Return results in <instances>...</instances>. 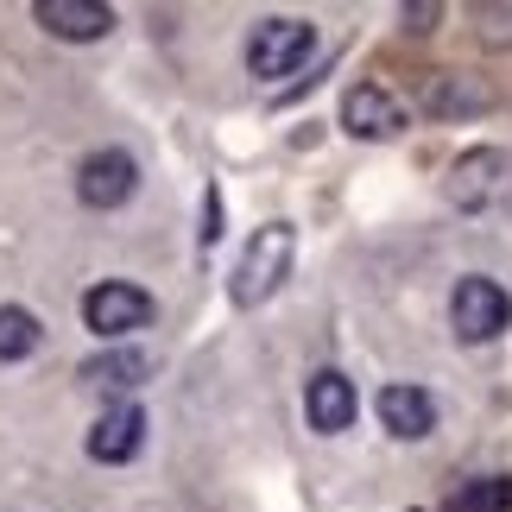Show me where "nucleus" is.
<instances>
[{
    "mask_svg": "<svg viewBox=\"0 0 512 512\" xmlns=\"http://www.w3.org/2000/svg\"><path fill=\"white\" fill-rule=\"evenodd\" d=\"M443 512H512V481L506 475H475L443 500Z\"/></svg>",
    "mask_w": 512,
    "mask_h": 512,
    "instance_id": "nucleus-14",
    "label": "nucleus"
},
{
    "mask_svg": "<svg viewBox=\"0 0 512 512\" xmlns=\"http://www.w3.org/2000/svg\"><path fill=\"white\" fill-rule=\"evenodd\" d=\"M32 19L45 26L51 38H70V45H89V38H102L114 26V7L102 0H38Z\"/></svg>",
    "mask_w": 512,
    "mask_h": 512,
    "instance_id": "nucleus-10",
    "label": "nucleus"
},
{
    "mask_svg": "<svg viewBox=\"0 0 512 512\" xmlns=\"http://www.w3.org/2000/svg\"><path fill=\"white\" fill-rule=\"evenodd\" d=\"M475 19H481V38L494 51H512V7H475Z\"/></svg>",
    "mask_w": 512,
    "mask_h": 512,
    "instance_id": "nucleus-16",
    "label": "nucleus"
},
{
    "mask_svg": "<svg viewBox=\"0 0 512 512\" xmlns=\"http://www.w3.org/2000/svg\"><path fill=\"white\" fill-rule=\"evenodd\" d=\"M506 152H494V146H475V152H462L456 165H449V184H443V196L456 209H487L494 196L506 190Z\"/></svg>",
    "mask_w": 512,
    "mask_h": 512,
    "instance_id": "nucleus-6",
    "label": "nucleus"
},
{
    "mask_svg": "<svg viewBox=\"0 0 512 512\" xmlns=\"http://www.w3.org/2000/svg\"><path fill=\"white\" fill-rule=\"evenodd\" d=\"M140 443H146V411L140 405H108L102 418H95V430H89V456L95 462H133L140 456Z\"/></svg>",
    "mask_w": 512,
    "mask_h": 512,
    "instance_id": "nucleus-11",
    "label": "nucleus"
},
{
    "mask_svg": "<svg viewBox=\"0 0 512 512\" xmlns=\"http://www.w3.org/2000/svg\"><path fill=\"white\" fill-rule=\"evenodd\" d=\"M449 323H456V336L468 348L481 342H500L512 329V298L500 279H487V272H468V279L456 285V298H449Z\"/></svg>",
    "mask_w": 512,
    "mask_h": 512,
    "instance_id": "nucleus-2",
    "label": "nucleus"
},
{
    "mask_svg": "<svg viewBox=\"0 0 512 512\" xmlns=\"http://www.w3.org/2000/svg\"><path fill=\"white\" fill-rule=\"evenodd\" d=\"M373 411H380V424H386L399 443H418V437H430V430H437V399H430L424 386H380Z\"/></svg>",
    "mask_w": 512,
    "mask_h": 512,
    "instance_id": "nucleus-9",
    "label": "nucleus"
},
{
    "mask_svg": "<svg viewBox=\"0 0 512 512\" xmlns=\"http://www.w3.org/2000/svg\"><path fill=\"white\" fill-rule=\"evenodd\" d=\"M310 45H317V26L310 19H260L247 38V70L260 76V83H279V76H291L310 57Z\"/></svg>",
    "mask_w": 512,
    "mask_h": 512,
    "instance_id": "nucleus-3",
    "label": "nucleus"
},
{
    "mask_svg": "<svg viewBox=\"0 0 512 512\" xmlns=\"http://www.w3.org/2000/svg\"><path fill=\"white\" fill-rule=\"evenodd\" d=\"M443 7H405V19H411V32H430V19H437Z\"/></svg>",
    "mask_w": 512,
    "mask_h": 512,
    "instance_id": "nucleus-17",
    "label": "nucleus"
},
{
    "mask_svg": "<svg viewBox=\"0 0 512 512\" xmlns=\"http://www.w3.org/2000/svg\"><path fill=\"white\" fill-rule=\"evenodd\" d=\"M146 373H152V354L140 348H108V354H95V361H83V386L95 392H133V386H146Z\"/></svg>",
    "mask_w": 512,
    "mask_h": 512,
    "instance_id": "nucleus-12",
    "label": "nucleus"
},
{
    "mask_svg": "<svg viewBox=\"0 0 512 512\" xmlns=\"http://www.w3.org/2000/svg\"><path fill=\"white\" fill-rule=\"evenodd\" d=\"M83 323L102 342H127L133 329L152 323V298L127 279H102V285H89V298H83Z\"/></svg>",
    "mask_w": 512,
    "mask_h": 512,
    "instance_id": "nucleus-4",
    "label": "nucleus"
},
{
    "mask_svg": "<svg viewBox=\"0 0 512 512\" xmlns=\"http://www.w3.org/2000/svg\"><path fill=\"white\" fill-rule=\"evenodd\" d=\"M354 411H361V399H354V380H348V373H336V367L310 373V386H304V418H310V430L342 437V430L354 424Z\"/></svg>",
    "mask_w": 512,
    "mask_h": 512,
    "instance_id": "nucleus-8",
    "label": "nucleus"
},
{
    "mask_svg": "<svg viewBox=\"0 0 512 512\" xmlns=\"http://www.w3.org/2000/svg\"><path fill=\"white\" fill-rule=\"evenodd\" d=\"M45 342V329H38L32 310H19V304H0V367L7 361H26V354Z\"/></svg>",
    "mask_w": 512,
    "mask_h": 512,
    "instance_id": "nucleus-15",
    "label": "nucleus"
},
{
    "mask_svg": "<svg viewBox=\"0 0 512 512\" xmlns=\"http://www.w3.org/2000/svg\"><path fill=\"white\" fill-rule=\"evenodd\" d=\"M342 127L354 140H392V133H405V108H399V95L380 89V83H354L342 95Z\"/></svg>",
    "mask_w": 512,
    "mask_h": 512,
    "instance_id": "nucleus-7",
    "label": "nucleus"
},
{
    "mask_svg": "<svg viewBox=\"0 0 512 512\" xmlns=\"http://www.w3.org/2000/svg\"><path fill=\"white\" fill-rule=\"evenodd\" d=\"M424 108L430 114H481V108H494V89L475 83V76H462V70H443V76L424 83Z\"/></svg>",
    "mask_w": 512,
    "mask_h": 512,
    "instance_id": "nucleus-13",
    "label": "nucleus"
},
{
    "mask_svg": "<svg viewBox=\"0 0 512 512\" xmlns=\"http://www.w3.org/2000/svg\"><path fill=\"white\" fill-rule=\"evenodd\" d=\"M133 190H140V165H133L121 146H102L76 165V196H83L89 209H121Z\"/></svg>",
    "mask_w": 512,
    "mask_h": 512,
    "instance_id": "nucleus-5",
    "label": "nucleus"
},
{
    "mask_svg": "<svg viewBox=\"0 0 512 512\" xmlns=\"http://www.w3.org/2000/svg\"><path fill=\"white\" fill-rule=\"evenodd\" d=\"M291 253H298V234H291V222H266V228L247 241L241 266H234L228 298L241 304V310H260V304L272 298V291H279V285L291 279Z\"/></svg>",
    "mask_w": 512,
    "mask_h": 512,
    "instance_id": "nucleus-1",
    "label": "nucleus"
}]
</instances>
